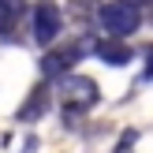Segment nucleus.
I'll return each instance as SVG.
<instances>
[{"mask_svg": "<svg viewBox=\"0 0 153 153\" xmlns=\"http://www.w3.org/2000/svg\"><path fill=\"white\" fill-rule=\"evenodd\" d=\"M94 52H97V41L90 34L71 37V41H56L52 49H45V56H41V79L45 82L64 79V75H71L75 67H79L86 56H94Z\"/></svg>", "mask_w": 153, "mask_h": 153, "instance_id": "nucleus-1", "label": "nucleus"}, {"mask_svg": "<svg viewBox=\"0 0 153 153\" xmlns=\"http://www.w3.org/2000/svg\"><path fill=\"white\" fill-rule=\"evenodd\" d=\"M26 0H0V37H15Z\"/></svg>", "mask_w": 153, "mask_h": 153, "instance_id": "nucleus-7", "label": "nucleus"}, {"mask_svg": "<svg viewBox=\"0 0 153 153\" xmlns=\"http://www.w3.org/2000/svg\"><path fill=\"white\" fill-rule=\"evenodd\" d=\"M134 142H138V131H134V127H127V131L120 134V142H116V149H112V153H131Z\"/></svg>", "mask_w": 153, "mask_h": 153, "instance_id": "nucleus-9", "label": "nucleus"}, {"mask_svg": "<svg viewBox=\"0 0 153 153\" xmlns=\"http://www.w3.org/2000/svg\"><path fill=\"white\" fill-rule=\"evenodd\" d=\"M142 56H146V64H142V82H149L153 79V45L142 49Z\"/></svg>", "mask_w": 153, "mask_h": 153, "instance_id": "nucleus-10", "label": "nucleus"}, {"mask_svg": "<svg viewBox=\"0 0 153 153\" xmlns=\"http://www.w3.org/2000/svg\"><path fill=\"white\" fill-rule=\"evenodd\" d=\"M97 22H101L105 34L112 37H127L142 26V7L138 4H127V0H108V4L97 7Z\"/></svg>", "mask_w": 153, "mask_h": 153, "instance_id": "nucleus-3", "label": "nucleus"}, {"mask_svg": "<svg viewBox=\"0 0 153 153\" xmlns=\"http://www.w3.org/2000/svg\"><path fill=\"white\" fill-rule=\"evenodd\" d=\"M34 41L41 45V49H52L60 37V26H64V15H60L56 4H49V0H41V4H34Z\"/></svg>", "mask_w": 153, "mask_h": 153, "instance_id": "nucleus-4", "label": "nucleus"}, {"mask_svg": "<svg viewBox=\"0 0 153 153\" xmlns=\"http://www.w3.org/2000/svg\"><path fill=\"white\" fill-rule=\"evenodd\" d=\"M45 112H49V86H37V90H30L26 105L15 112V120H19V123H34V120H41Z\"/></svg>", "mask_w": 153, "mask_h": 153, "instance_id": "nucleus-5", "label": "nucleus"}, {"mask_svg": "<svg viewBox=\"0 0 153 153\" xmlns=\"http://www.w3.org/2000/svg\"><path fill=\"white\" fill-rule=\"evenodd\" d=\"M56 97L67 105V112H75V116H82V112H90L97 101H101V90H97L94 79H86V75H64V79H56Z\"/></svg>", "mask_w": 153, "mask_h": 153, "instance_id": "nucleus-2", "label": "nucleus"}, {"mask_svg": "<svg viewBox=\"0 0 153 153\" xmlns=\"http://www.w3.org/2000/svg\"><path fill=\"white\" fill-rule=\"evenodd\" d=\"M97 7H101V0H71L67 11H71V19H90Z\"/></svg>", "mask_w": 153, "mask_h": 153, "instance_id": "nucleus-8", "label": "nucleus"}, {"mask_svg": "<svg viewBox=\"0 0 153 153\" xmlns=\"http://www.w3.org/2000/svg\"><path fill=\"white\" fill-rule=\"evenodd\" d=\"M94 56L105 60L108 67H127L134 60V49L123 45V41H97V52H94Z\"/></svg>", "mask_w": 153, "mask_h": 153, "instance_id": "nucleus-6", "label": "nucleus"}]
</instances>
